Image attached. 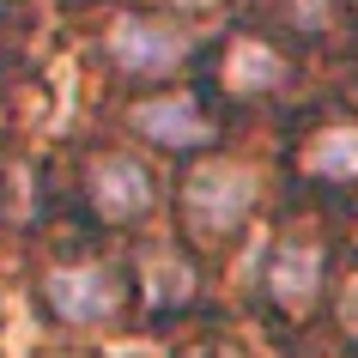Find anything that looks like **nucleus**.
<instances>
[{
  "mask_svg": "<svg viewBox=\"0 0 358 358\" xmlns=\"http://www.w3.org/2000/svg\"><path fill=\"white\" fill-rule=\"evenodd\" d=\"M140 273H146L140 298H146L158 316H182V310L194 303V285H201V280H194V267L182 262V255H170V249H152Z\"/></svg>",
  "mask_w": 358,
  "mask_h": 358,
  "instance_id": "nucleus-9",
  "label": "nucleus"
},
{
  "mask_svg": "<svg viewBox=\"0 0 358 358\" xmlns=\"http://www.w3.org/2000/svg\"><path fill=\"white\" fill-rule=\"evenodd\" d=\"M322 280H328V249H322L316 237H298V231L273 243V255H267V273H262L267 298L280 303L285 316H303V310L322 298Z\"/></svg>",
  "mask_w": 358,
  "mask_h": 358,
  "instance_id": "nucleus-7",
  "label": "nucleus"
},
{
  "mask_svg": "<svg viewBox=\"0 0 358 358\" xmlns=\"http://www.w3.org/2000/svg\"><path fill=\"white\" fill-rule=\"evenodd\" d=\"M298 176L316 189H352L358 182V122H334L316 128L298 152Z\"/></svg>",
  "mask_w": 358,
  "mask_h": 358,
  "instance_id": "nucleus-8",
  "label": "nucleus"
},
{
  "mask_svg": "<svg viewBox=\"0 0 358 358\" xmlns=\"http://www.w3.org/2000/svg\"><path fill=\"white\" fill-rule=\"evenodd\" d=\"M280 19L292 37H322L334 24V0H280Z\"/></svg>",
  "mask_w": 358,
  "mask_h": 358,
  "instance_id": "nucleus-10",
  "label": "nucleus"
},
{
  "mask_svg": "<svg viewBox=\"0 0 358 358\" xmlns=\"http://www.w3.org/2000/svg\"><path fill=\"white\" fill-rule=\"evenodd\" d=\"M49 358H92V352H49Z\"/></svg>",
  "mask_w": 358,
  "mask_h": 358,
  "instance_id": "nucleus-13",
  "label": "nucleus"
},
{
  "mask_svg": "<svg viewBox=\"0 0 358 358\" xmlns=\"http://www.w3.org/2000/svg\"><path fill=\"white\" fill-rule=\"evenodd\" d=\"M158 6H170V13H219L225 0H158Z\"/></svg>",
  "mask_w": 358,
  "mask_h": 358,
  "instance_id": "nucleus-12",
  "label": "nucleus"
},
{
  "mask_svg": "<svg viewBox=\"0 0 358 358\" xmlns=\"http://www.w3.org/2000/svg\"><path fill=\"white\" fill-rule=\"evenodd\" d=\"M103 55H110L115 73H128V79H158V73L189 61V37L176 24L152 19V13H115L110 31H103Z\"/></svg>",
  "mask_w": 358,
  "mask_h": 358,
  "instance_id": "nucleus-5",
  "label": "nucleus"
},
{
  "mask_svg": "<svg viewBox=\"0 0 358 358\" xmlns=\"http://www.w3.org/2000/svg\"><path fill=\"white\" fill-rule=\"evenodd\" d=\"M43 303L67 328H97V322L122 316L128 285H122V273L110 262H61L43 273Z\"/></svg>",
  "mask_w": 358,
  "mask_h": 358,
  "instance_id": "nucleus-3",
  "label": "nucleus"
},
{
  "mask_svg": "<svg viewBox=\"0 0 358 358\" xmlns=\"http://www.w3.org/2000/svg\"><path fill=\"white\" fill-rule=\"evenodd\" d=\"M79 201L103 225H134L158 207V176L134 152H92L79 170Z\"/></svg>",
  "mask_w": 358,
  "mask_h": 358,
  "instance_id": "nucleus-2",
  "label": "nucleus"
},
{
  "mask_svg": "<svg viewBox=\"0 0 358 358\" xmlns=\"http://www.w3.org/2000/svg\"><path fill=\"white\" fill-rule=\"evenodd\" d=\"M134 134L164 152H207L219 140V122L194 92H158L146 103H134Z\"/></svg>",
  "mask_w": 358,
  "mask_h": 358,
  "instance_id": "nucleus-6",
  "label": "nucleus"
},
{
  "mask_svg": "<svg viewBox=\"0 0 358 358\" xmlns=\"http://www.w3.org/2000/svg\"><path fill=\"white\" fill-rule=\"evenodd\" d=\"M334 322H340V334L358 340V273L346 285H340V303H334Z\"/></svg>",
  "mask_w": 358,
  "mask_h": 358,
  "instance_id": "nucleus-11",
  "label": "nucleus"
},
{
  "mask_svg": "<svg viewBox=\"0 0 358 358\" xmlns=\"http://www.w3.org/2000/svg\"><path fill=\"white\" fill-rule=\"evenodd\" d=\"M255 201H262V182L249 176V164L207 158V164H194L189 176H182V194H176L182 237H189V243H231V237L249 225Z\"/></svg>",
  "mask_w": 358,
  "mask_h": 358,
  "instance_id": "nucleus-1",
  "label": "nucleus"
},
{
  "mask_svg": "<svg viewBox=\"0 0 358 358\" xmlns=\"http://www.w3.org/2000/svg\"><path fill=\"white\" fill-rule=\"evenodd\" d=\"M194 73H207L225 97H280L292 85V61L267 37H219L213 55H194Z\"/></svg>",
  "mask_w": 358,
  "mask_h": 358,
  "instance_id": "nucleus-4",
  "label": "nucleus"
},
{
  "mask_svg": "<svg viewBox=\"0 0 358 358\" xmlns=\"http://www.w3.org/2000/svg\"><path fill=\"white\" fill-rule=\"evenodd\" d=\"M340 6H346V13H358V0H340Z\"/></svg>",
  "mask_w": 358,
  "mask_h": 358,
  "instance_id": "nucleus-14",
  "label": "nucleus"
}]
</instances>
